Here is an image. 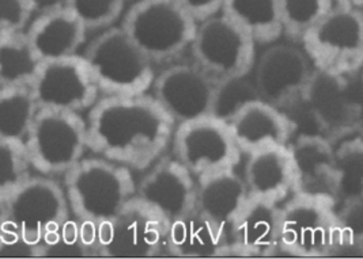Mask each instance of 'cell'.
<instances>
[{
  "label": "cell",
  "instance_id": "603a6c76",
  "mask_svg": "<svg viewBox=\"0 0 363 259\" xmlns=\"http://www.w3.org/2000/svg\"><path fill=\"white\" fill-rule=\"evenodd\" d=\"M87 29L71 10L38 16L28 30V37L44 62L77 54Z\"/></svg>",
  "mask_w": 363,
  "mask_h": 259
},
{
  "label": "cell",
  "instance_id": "7402d4cb",
  "mask_svg": "<svg viewBox=\"0 0 363 259\" xmlns=\"http://www.w3.org/2000/svg\"><path fill=\"white\" fill-rule=\"evenodd\" d=\"M244 179L250 197L279 204L294 189L290 148L275 146L250 154Z\"/></svg>",
  "mask_w": 363,
  "mask_h": 259
},
{
  "label": "cell",
  "instance_id": "8fae6325",
  "mask_svg": "<svg viewBox=\"0 0 363 259\" xmlns=\"http://www.w3.org/2000/svg\"><path fill=\"white\" fill-rule=\"evenodd\" d=\"M339 246L333 207L296 197L281 208V250L290 255L325 257Z\"/></svg>",
  "mask_w": 363,
  "mask_h": 259
},
{
  "label": "cell",
  "instance_id": "74e56055",
  "mask_svg": "<svg viewBox=\"0 0 363 259\" xmlns=\"http://www.w3.org/2000/svg\"><path fill=\"white\" fill-rule=\"evenodd\" d=\"M336 6L343 7H352V8H363V0H333Z\"/></svg>",
  "mask_w": 363,
  "mask_h": 259
},
{
  "label": "cell",
  "instance_id": "1f68e13d",
  "mask_svg": "<svg viewBox=\"0 0 363 259\" xmlns=\"http://www.w3.org/2000/svg\"><path fill=\"white\" fill-rule=\"evenodd\" d=\"M336 220L339 246L363 254V197L345 201Z\"/></svg>",
  "mask_w": 363,
  "mask_h": 259
},
{
  "label": "cell",
  "instance_id": "ba28073f",
  "mask_svg": "<svg viewBox=\"0 0 363 259\" xmlns=\"http://www.w3.org/2000/svg\"><path fill=\"white\" fill-rule=\"evenodd\" d=\"M34 168L43 174H67L89 146L87 124L78 113L40 109L26 139Z\"/></svg>",
  "mask_w": 363,
  "mask_h": 259
},
{
  "label": "cell",
  "instance_id": "cb8c5ba5",
  "mask_svg": "<svg viewBox=\"0 0 363 259\" xmlns=\"http://www.w3.org/2000/svg\"><path fill=\"white\" fill-rule=\"evenodd\" d=\"M222 11L260 44L274 42L284 32L281 0H225Z\"/></svg>",
  "mask_w": 363,
  "mask_h": 259
},
{
  "label": "cell",
  "instance_id": "7a4b0ae2",
  "mask_svg": "<svg viewBox=\"0 0 363 259\" xmlns=\"http://www.w3.org/2000/svg\"><path fill=\"white\" fill-rule=\"evenodd\" d=\"M66 195L50 179L30 178L1 197V244L40 250L55 247L67 220Z\"/></svg>",
  "mask_w": 363,
  "mask_h": 259
},
{
  "label": "cell",
  "instance_id": "ac0fdd59",
  "mask_svg": "<svg viewBox=\"0 0 363 259\" xmlns=\"http://www.w3.org/2000/svg\"><path fill=\"white\" fill-rule=\"evenodd\" d=\"M229 241L230 255L268 257L281 250V208L278 202L249 197L233 224Z\"/></svg>",
  "mask_w": 363,
  "mask_h": 259
},
{
  "label": "cell",
  "instance_id": "e575fe53",
  "mask_svg": "<svg viewBox=\"0 0 363 259\" xmlns=\"http://www.w3.org/2000/svg\"><path fill=\"white\" fill-rule=\"evenodd\" d=\"M99 223L90 220H81L79 243L83 251H96L99 254Z\"/></svg>",
  "mask_w": 363,
  "mask_h": 259
},
{
  "label": "cell",
  "instance_id": "9c48e42d",
  "mask_svg": "<svg viewBox=\"0 0 363 259\" xmlns=\"http://www.w3.org/2000/svg\"><path fill=\"white\" fill-rule=\"evenodd\" d=\"M255 45L252 35L222 13L200 22L192 53L195 64L219 83L248 75Z\"/></svg>",
  "mask_w": 363,
  "mask_h": 259
},
{
  "label": "cell",
  "instance_id": "6da1fadb",
  "mask_svg": "<svg viewBox=\"0 0 363 259\" xmlns=\"http://www.w3.org/2000/svg\"><path fill=\"white\" fill-rule=\"evenodd\" d=\"M89 148L111 162L145 170L161 159L174 137V120L145 94L109 96L87 121Z\"/></svg>",
  "mask_w": 363,
  "mask_h": 259
},
{
  "label": "cell",
  "instance_id": "3957f363",
  "mask_svg": "<svg viewBox=\"0 0 363 259\" xmlns=\"http://www.w3.org/2000/svg\"><path fill=\"white\" fill-rule=\"evenodd\" d=\"M130 168L99 159H82L66 174V195L79 220L113 219L135 197Z\"/></svg>",
  "mask_w": 363,
  "mask_h": 259
},
{
  "label": "cell",
  "instance_id": "4dcf8cb0",
  "mask_svg": "<svg viewBox=\"0 0 363 259\" xmlns=\"http://www.w3.org/2000/svg\"><path fill=\"white\" fill-rule=\"evenodd\" d=\"M124 0H69L71 10L87 30L111 26L123 11Z\"/></svg>",
  "mask_w": 363,
  "mask_h": 259
},
{
  "label": "cell",
  "instance_id": "5b68a950",
  "mask_svg": "<svg viewBox=\"0 0 363 259\" xmlns=\"http://www.w3.org/2000/svg\"><path fill=\"white\" fill-rule=\"evenodd\" d=\"M99 90L109 96L146 94L154 83L152 62L123 28L96 38L84 54Z\"/></svg>",
  "mask_w": 363,
  "mask_h": 259
},
{
  "label": "cell",
  "instance_id": "f1b7e54d",
  "mask_svg": "<svg viewBox=\"0 0 363 259\" xmlns=\"http://www.w3.org/2000/svg\"><path fill=\"white\" fill-rule=\"evenodd\" d=\"M333 6V0H281L284 33L291 38L302 40Z\"/></svg>",
  "mask_w": 363,
  "mask_h": 259
},
{
  "label": "cell",
  "instance_id": "836d02e7",
  "mask_svg": "<svg viewBox=\"0 0 363 259\" xmlns=\"http://www.w3.org/2000/svg\"><path fill=\"white\" fill-rule=\"evenodd\" d=\"M198 22L216 16L223 8L225 0H177Z\"/></svg>",
  "mask_w": 363,
  "mask_h": 259
},
{
  "label": "cell",
  "instance_id": "d4e9b609",
  "mask_svg": "<svg viewBox=\"0 0 363 259\" xmlns=\"http://www.w3.org/2000/svg\"><path fill=\"white\" fill-rule=\"evenodd\" d=\"M43 64L28 33L0 34V88L32 86Z\"/></svg>",
  "mask_w": 363,
  "mask_h": 259
},
{
  "label": "cell",
  "instance_id": "277c9868",
  "mask_svg": "<svg viewBox=\"0 0 363 259\" xmlns=\"http://www.w3.org/2000/svg\"><path fill=\"white\" fill-rule=\"evenodd\" d=\"M198 21L177 0H140L133 4L121 28L151 62H166L192 48Z\"/></svg>",
  "mask_w": 363,
  "mask_h": 259
},
{
  "label": "cell",
  "instance_id": "484cf974",
  "mask_svg": "<svg viewBox=\"0 0 363 259\" xmlns=\"http://www.w3.org/2000/svg\"><path fill=\"white\" fill-rule=\"evenodd\" d=\"M40 110L32 86L0 88V139L26 143Z\"/></svg>",
  "mask_w": 363,
  "mask_h": 259
},
{
  "label": "cell",
  "instance_id": "8d00e7d4",
  "mask_svg": "<svg viewBox=\"0 0 363 259\" xmlns=\"http://www.w3.org/2000/svg\"><path fill=\"white\" fill-rule=\"evenodd\" d=\"M79 226L81 224H78L77 221L67 219L66 223L63 224V228H62V232H60V242L59 243H63L66 247H72V246H77V244L81 246V243H79Z\"/></svg>",
  "mask_w": 363,
  "mask_h": 259
},
{
  "label": "cell",
  "instance_id": "44dd1931",
  "mask_svg": "<svg viewBox=\"0 0 363 259\" xmlns=\"http://www.w3.org/2000/svg\"><path fill=\"white\" fill-rule=\"evenodd\" d=\"M166 248L182 258L223 257L230 255V241L195 208L170 223Z\"/></svg>",
  "mask_w": 363,
  "mask_h": 259
},
{
  "label": "cell",
  "instance_id": "d590c367",
  "mask_svg": "<svg viewBox=\"0 0 363 259\" xmlns=\"http://www.w3.org/2000/svg\"><path fill=\"white\" fill-rule=\"evenodd\" d=\"M29 3L33 13H37L38 16L66 10L69 6V0H29Z\"/></svg>",
  "mask_w": 363,
  "mask_h": 259
},
{
  "label": "cell",
  "instance_id": "4fadbf2b",
  "mask_svg": "<svg viewBox=\"0 0 363 259\" xmlns=\"http://www.w3.org/2000/svg\"><path fill=\"white\" fill-rule=\"evenodd\" d=\"M216 81L198 64L173 65L154 81V98L180 124L213 117Z\"/></svg>",
  "mask_w": 363,
  "mask_h": 259
},
{
  "label": "cell",
  "instance_id": "f546056e",
  "mask_svg": "<svg viewBox=\"0 0 363 259\" xmlns=\"http://www.w3.org/2000/svg\"><path fill=\"white\" fill-rule=\"evenodd\" d=\"M1 177H0V198L16 192L29 177L30 166L33 167L26 143L16 140H1Z\"/></svg>",
  "mask_w": 363,
  "mask_h": 259
},
{
  "label": "cell",
  "instance_id": "5bb4252c",
  "mask_svg": "<svg viewBox=\"0 0 363 259\" xmlns=\"http://www.w3.org/2000/svg\"><path fill=\"white\" fill-rule=\"evenodd\" d=\"M309 60L306 52L291 45L267 49L255 78L260 98L277 109H286L302 100L313 75Z\"/></svg>",
  "mask_w": 363,
  "mask_h": 259
},
{
  "label": "cell",
  "instance_id": "d6a6232c",
  "mask_svg": "<svg viewBox=\"0 0 363 259\" xmlns=\"http://www.w3.org/2000/svg\"><path fill=\"white\" fill-rule=\"evenodd\" d=\"M32 14L29 0H0V34L22 32Z\"/></svg>",
  "mask_w": 363,
  "mask_h": 259
},
{
  "label": "cell",
  "instance_id": "f35d334b",
  "mask_svg": "<svg viewBox=\"0 0 363 259\" xmlns=\"http://www.w3.org/2000/svg\"><path fill=\"white\" fill-rule=\"evenodd\" d=\"M362 81H363V67H362Z\"/></svg>",
  "mask_w": 363,
  "mask_h": 259
},
{
  "label": "cell",
  "instance_id": "52a82bcc",
  "mask_svg": "<svg viewBox=\"0 0 363 259\" xmlns=\"http://www.w3.org/2000/svg\"><path fill=\"white\" fill-rule=\"evenodd\" d=\"M170 223L138 195L117 216L99 226V255L150 258L166 247Z\"/></svg>",
  "mask_w": 363,
  "mask_h": 259
},
{
  "label": "cell",
  "instance_id": "d6986e66",
  "mask_svg": "<svg viewBox=\"0 0 363 259\" xmlns=\"http://www.w3.org/2000/svg\"><path fill=\"white\" fill-rule=\"evenodd\" d=\"M229 128L237 146L250 155L267 148L289 146L294 127L281 109L259 99L238 114Z\"/></svg>",
  "mask_w": 363,
  "mask_h": 259
},
{
  "label": "cell",
  "instance_id": "30bf717a",
  "mask_svg": "<svg viewBox=\"0 0 363 259\" xmlns=\"http://www.w3.org/2000/svg\"><path fill=\"white\" fill-rule=\"evenodd\" d=\"M173 144L176 158L199 179L231 171L240 162L229 125L215 117L180 124Z\"/></svg>",
  "mask_w": 363,
  "mask_h": 259
},
{
  "label": "cell",
  "instance_id": "7c38bea8",
  "mask_svg": "<svg viewBox=\"0 0 363 259\" xmlns=\"http://www.w3.org/2000/svg\"><path fill=\"white\" fill-rule=\"evenodd\" d=\"M40 109L79 113L99 100V84L84 56L44 62L32 84Z\"/></svg>",
  "mask_w": 363,
  "mask_h": 259
},
{
  "label": "cell",
  "instance_id": "83f0119b",
  "mask_svg": "<svg viewBox=\"0 0 363 259\" xmlns=\"http://www.w3.org/2000/svg\"><path fill=\"white\" fill-rule=\"evenodd\" d=\"M262 99L255 83L245 76L216 83L213 117L228 125L248 105Z\"/></svg>",
  "mask_w": 363,
  "mask_h": 259
},
{
  "label": "cell",
  "instance_id": "e0dca14e",
  "mask_svg": "<svg viewBox=\"0 0 363 259\" xmlns=\"http://www.w3.org/2000/svg\"><path fill=\"white\" fill-rule=\"evenodd\" d=\"M138 197L172 223L196 208L198 185L177 158H166L155 163L140 180Z\"/></svg>",
  "mask_w": 363,
  "mask_h": 259
},
{
  "label": "cell",
  "instance_id": "4316f807",
  "mask_svg": "<svg viewBox=\"0 0 363 259\" xmlns=\"http://www.w3.org/2000/svg\"><path fill=\"white\" fill-rule=\"evenodd\" d=\"M339 200L363 197V140L355 139L335 149Z\"/></svg>",
  "mask_w": 363,
  "mask_h": 259
},
{
  "label": "cell",
  "instance_id": "2e32d148",
  "mask_svg": "<svg viewBox=\"0 0 363 259\" xmlns=\"http://www.w3.org/2000/svg\"><path fill=\"white\" fill-rule=\"evenodd\" d=\"M290 148L296 197L335 207L339 201L335 149L320 136H301Z\"/></svg>",
  "mask_w": 363,
  "mask_h": 259
},
{
  "label": "cell",
  "instance_id": "9a60e30c",
  "mask_svg": "<svg viewBox=\"0 0 363 259\" xmlns=\"http://www.w3.org/2000/svg\"><path fill=\"white\" fill-rule=\"evenodd\" d=\"M346 78L315 69L302 97L314 122L332 137L350 133L362 118V105Z\"/></svg>",
  "mask_w": 363,
  "mask_h": 259
},
{
  "label": "cell",
  "instance_id": "ffe728a7",
  "mask_svg": "<svg viewBox=\"0 0 363 259\" xmlns=\"http://www.w3.org/2000/svg\"><path fill=\"white\" fill-rule=\"evenodd\" d=\"M245 179L234 170L199 179L196 208L225 235L231 228L249 200Z\"/></svg>",
  "mask_w": 363,
  "mask_h": 259
},
{
  "label": "cell",
  "instance_id": "8992f818",
  "mask_svg": "<svg viewBox=\"0 0 363 259\" xmlns=\"http://www.w3.org/2000/svg\"><path fill=\"white\" fill-rule=\"evenodd\" d=\"M317 69L348 76L363 67V11L333 6L302 38Z\"/></svg>",
  "mask_w": 363,
  "mask_h": 259
}]
</instances>
